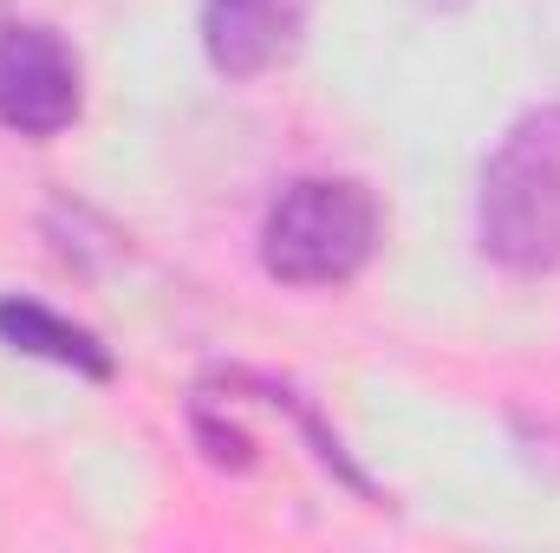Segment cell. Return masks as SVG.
Returning a JSON list of instances; mask_svg holds the SVG:
<instances>
[{"instance_id":"6da1fadb","label":"cell","mask_w":560,"mask_h":553,"mask_svg":"<svg viewBox=\"0 0 560 553\" xmlns=\"http://www.w3.org/2000/svg\"><path fill=\"white\" fill-rule=\"evenodd\" d=\"M476 242L509 274L560 268V105L522 111L482 163Z\"/></svg>"},{"instance_id":"7a4b0ae2","label":"cell","mask_w":560,"mask_h":553,"mask_svg":"<svg viewBox=\"0 0 560 553\" xmlns=\"http://www.w3.org/2000/svg\"><path fill=\"white\" fill-rule=\"evenodd\" d=\"M378 255V202L352 176L287 183L261 222V268L280 286H346Z\"/></svg>"},{"instance_id":"3957f363","label":"cell","mask_w":560,"mask_h":553,"mask_svg":"<svg viewBox=\"0 0 560 553\" xmlns=\"http://www.w3.org/2000/svg\"><path fill=\"white\" fill-rule=\"evenodd\" d=\"M79 59L39 20L0 26V125L13 138H59L79 118Z\"/></svg>"},{"instance_id":"277c9868","label":"cell","mask_w":560,"mask_h":553,"mask_svg":"<svg viewBox=\"0 0 560 553\" xmlns=\"http://www.w3.org/2000/svg\"><path fill=\"white\" fill-rule=\"evenodd\" d=\"M313 0H202V52L222 79H261L293 59Z\"/></svg>"},{"instance_id":"5b68a950","label":"cell","mask_w":560,"mask_h":553,"mask_svg":"<svg viewBox=\"0 0 560 553\" xmlns=\"http://www.w3.org/2000/svg\"><path fill=\"white\" fill-rule=\"evenodd\" d=\"M0 345H13V352H26V358H46V365H66V372H79V378H98V385L118 372L112 352L98 345V332L59 319V313L39 306V299H0Z\"/></svg>"},{"instance_id":"8992f818","label":"cell","mask_w":560,"mask_h":553,"mask_svg":"<svg viewBox=\"0 0 560 553\" xmlns=\"http://www.w3.org/2000/svg\"><path fill=\"white\" fill-rule=\"evenodd\" d=\"M423 7H436V13H450V7H463V0H423Z\"/></svg>"},{"instance_id":"52a82bcc","label":"cell","mask_w":560,"mask_h":553,"mask_svg":"<svg viewBox=\"0 0 560 553\" xmlns=\"http://www.w3.org/2000/svg\"><path fill=\"white\" fill-rule=\"evenodd\" d=\"M0 26H7V0H0Z\"/></svg>"}]
</instances>
